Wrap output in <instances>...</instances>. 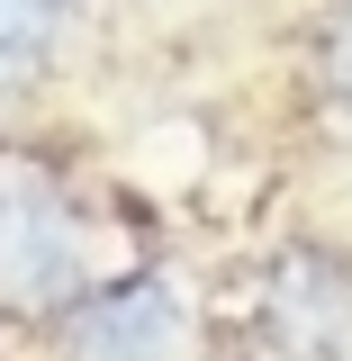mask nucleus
<instances>
[{"mask_svg": "<svg viewBox=\"0 0 352 361\" xmlns=\"http://www.w3.org/2000/svg\"><path fill=\"white\" fill-rule=\"evenodd\" d=\"M82 280H90V226L63 172L28 145H0V316L18 325L63 316L82 298Z\"/></svg>", "mask_w": 352, "mask_h": 361, "instance_id": "obj_1", "label": "nucleus"}, {"mask_svg": "<svg viewBox=\"0 0 352 361\" xmlns=\"http://www.w3.org/2000/svg\"><path fill=\"white\" fill-rule=\"evenodd\" d=\"M262 334L280 361H352V271L334 253H280L262 280Z\"/></svg>", "mask_w": 352, "mask_h": 361, "instance_id": "obj_2", "label": "nucleus"}, {"mask_svg": "<svg viewBox=\"0 0 352 361\" xmlns=\"http://www.w3.org/2000/svg\"><path fill=\"white\" fill-rule=\"evenodd\" d=\"M54 9H63V0H0V63L45 54V37H54Z\"/></svg>", "mask_w": 352, "mask_h": 361, "instance_id": "obj_4", "label": "nucleus"}, {"mask_svg": "<svg viewBox=\"0 0 352 361\" xmlns=\"http://www.w3.org/2000/svg\"><path fill=\"white\" fill-rule=\"evenodd\" d=\"M316 63H325V90H334V109L352 118V0L325 18V37H316Z\"/></svg>", "mask_w": 352, "mask_h": 361, "instance_id": "obj_5", "label": "nucleus"}, {"mask_svg": "<svg viewBox=\"0 0 352 361\" xmlns=\"http://www.w3.org/2000/svg\"><path fill=\"white\" fill-rule=\"evenodd\" d=\"M190 316L163 280H118V289H90L63 307L54 325V361H172Z\"/></svg>", "mask_w": 352, "mask_h": 361, "instance_id": "obj_3", "label": "nucleus"}]
</instances>
